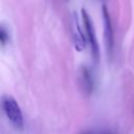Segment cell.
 Segmentation results:
<instances>
[{
	"label": "cell",
	"instance_id": "7a4b0ae2",
	"mask_svg": "<svg viewBox=\"0 0 134 134\" xmlns=\"http://www.w3.org/2000/svg\"><path fill=\"white\" fill-rule=\"evenodd\" d=\"M82 17H83V23H84V26H85V29H86L87 38H88V41L90 43L92 55H93L95 61H98V59H99V47H98L97 39H96V36H95L94 26H93V23L91 21L90 16L88 15V13L84 8L82 9Z\"/></svg>",
	"mask_w": 134,
	"mask_h": 134
},
{
	"label": "cell",
	"instance_id": "ba28073f",
	"mask_svg": "<svg viewBox=\"0 0 134 134\" xmlns=\"http://www.w3.org/2000/svg\"><path fill=\"white\" fill-rule=\"evenodd\" d=\"M84 134H87V133H84Z\"/></svg>",
	"mask_w": 134,
	"mask_h": 134
},
{
	"label": "cell",
	"instance_id": "8992f818",
	"mask_svg": "<svg viewBox=\"0 0 134 134\" xmlns=\"http://www.w3.org/2000/svg\"><path fill=\"white\" fill-rule=\"evenodd\" d=\"M8 41V34H7V30L0 24V44L4 45L6 44Z\"/></svg>",
	"mask_w": 134,
	"mask_h": 134
},
{
	"label": "cell",
	"instance_id": "52a82bcc",
	"mask_svg": "<svg viewBox=\"0 0 134 134\" xmlns=\"http://www.w3.org/2000/svg\"><path fill=\"white\" fill-rule=\"evenodd\" d=\"M102 134H110V133H102Z\"/></svg>",
	"mask_w": 134,
	"mask_h": 134
},
{
	"label": "cell",
	"instance_id": "277c9868",
	"mask_svg": "<svg viewBox=\"0 0 134 134\" xmlns=\"http://www.w3.org/2000/svg\"><path fill=\"white\" fill-rule=\"evenodd\" d=\"M73 42H74V47L77 51H82L85 48L86 45L85 37L80 27V23L75 14L73 16Z\"/></svg>",
	"mask_w": 134,
	"mask_h": 134
},
{
	"label": "cell",
	"instance_id": "6da1fadb",
	"mask_svg": "<svg viewBox=\"0 0 134 134\" xmlns=\"http://www.w3.org/2000/svg\"><path fill=\"white\" fill-rule=\"evenodd\" d=\"M2 108L10 120V122L18 129L23 128V115L22 111L17 103V100L9 95H5L2 97Z\"/></svg>",
	"mask_w": 134,
	"mask_h": 134
},
{
	"label": "cell",
	"instance_id": "5b68a950",
	"mask_svg": "<svg viewBox=\"0 0 134 134\" xmlns=\"http://www.w3.org/2000/svg\"><path fill=\"white\" fill-rule=\"evenodd\" d=\"M80 81H81V85L82 88L84 90L85 93L90 94L93 90V77L92 74L90 72V70L87 67H83L81 69V73H80Z\"/></svg>",
	"mask_w": 134,
	"mask_h": 134
},
{
	"label": "cell",
	"instance_id": "3957f363",
	"mask_svg": "<svg viewBox=\"0 0 134 134\" xmlns=\"http://www.w3.org/2000/svg\"><path fill=\"white\" fill-rule=\"evenodd\" d=\"M103 19H104V38L106 41L107 51L110 54L112 52L114 42H113V30L111 25V19L106 6H103Z\"/></svg>",
	"mask_w": 134,
	"mask_h": 134
}]
</instances>
